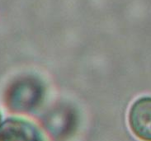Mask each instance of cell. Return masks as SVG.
<instances>
[{"instance_id": "obj_1", "label": "cell", "mask_w": 151, "mask_h": 141, "mask_svg": "<svg viewBox=\"0 0 151 141\" xmlns=\"http://www.w3.org/2000/svg\"><path fill=\"white\" fill-rule=\"evenodd\" d=\"M128 123L136 137L151 141V97H140L131 105Z\"/></svg>"}, {"instance_id": "obj_2", "label": "cell", "mask_w": 151, "mask_h": 141, "mask_svg": "<svg viewBox=\"0 0 151 141\" xmlns=\"http://www.w3.org/2000/svg\"><path fill=\"white\" fill-rule=\"evenodd\" d=\"M1 121H2V117H1V114H0V125H1Z\"/></svg>"}]
</instances>
